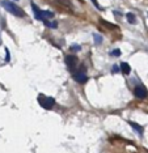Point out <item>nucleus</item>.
<instances>
[{
  "label": "nucleus",
  "mask_w": 148,
  "mask_h": 153,
  "mask_svg": "<svg viewBox=\"0 0 148 153\" xmlns=\"http://www.w3.org/2000/svg\"><path fill=\"white\" fill-rule=\"evenodd\" d=\"M129 124L131 126L134 130H135L136 132H138L139 135H143V132H144V130H143V127H140L138 123H135V122H129Z\"/></svg>",
  "instance_id": "obj_8"
},
{
  "label": "nucleus",
  "mask_w": 148,
  "mask_h": 153,
  "mask_svg": "<svg viewBox=\"0 0 148 153\" xmlns=\"http://www.w3.org/2000/svg\"><path fill=\"white\" fill-rule=\"evenodd\" d=\"M71 50H80V47H79V46H72Z\"/></svg>",
  "instance_id": "obj_18"
},
{
  "label": "nucleus",
  "mask_w": 148,
  "mask_h": 153,
  "mask_svg": "<svg viewBox=\"0 0 148 153\" xmlns=\"http://www.w3.org/2000/svg\"><path fill=\"white\" fill-rule=\"evenodd\" d=\"M119 69H121V67H118V65H113V68H111V72L113 74H117V72H119Z\"/></svg>",
  "instance_id": "obj_14"
},
{
  "label": "nucleus",
  "mask_w": 148,
  "mask_h": 153,
  "mask_svg": "<svg viewBox=\"0 0 148 153\" xmlns=\"http://www.w3.org/2000/svg\"><path fill=\"white\" fill-rule=\"evenodd\" d=\"M92 1H93V4H94V5H96V7H97V8H98V9H101V7H100V5H98L97 0H92Z\"/></svg>",
  "instance_id": "obj_17"
},
{
  "label": "nucleus",
  "mask_w": 148,
  "mask_h": 153,
  "mask_svg": "<svg viewBox=\"0 0 148 153\" xmlns=\"http://www.w3.org/2000/svg\"><path fill=\"white\" fill-rule=\"evenodd\" d=\"M77 62H79L77 58L73 56V55H67L66 56V63H67V65H68V68H71V69L77 67Z\"/></svg>",
  "instance_id": "obj_5"
},
{
  "label": "nucleus",
  "mask_w": 148,
  "mask_h": 153,
  "mask_svg": "<svg viewBox=\"0 0 148 153\" xmlns=\"http://www.w3.org/2000/svg\"><path fill=\"white\" fill-rule=\"evenodd\" d=\"M31 9L34 11V16H36V19L42 21V20H43V11H41L36 4H31Z\"/></svg>",
  "instance_id": "obj_6"
},
{
  "label": "nucleus",
  "mask_w": 148,
  "mask_h": 153,
  "mask_svg": "<svg viewBox=\"0 0 148 153\" xmlns=\"http://www.w3.org/2000/svg\"><path fill=\"white\" fill-rule=\"evenodd\" d=\"M38 103H40L43 109L50 110L55 105V100L52 98V97H47L45 94H40V96H38Z\"/></svg>",
  "instance_id": "obj_2"
},
{
  "label": "nucleus",
  "mask_w": 148,
  "mask_h": 153,
  "mask_svg": "<svg viewBox=\"0 0 148 153\" xmlns=\"http://www.w3.org/2000/svg\"><path fill=\"white\" fill-rule=\"evenodd\" d=\"M121 71H122V74H125V75H130L131 74V67H130L129 63L122 62L121 63Z\"/></svg>",
  "instance_id": "obj_7"
},
{
  "label": "nucleus",
  "mask_w": 148,
  "mask_h": 153,
  "mask_svg": "<svg viewBox=\"0 0 148 153\" xmlns=\"http://www.w3.org/2000/svg\"><path fill=\"white\" fill-rule=\"evenodd\" d=\"M111 55L113 56H121V50H119V48H115V50L111 51Z\"/></svg>",
  "instance_id": "obj_13"
},
{
  "label": "nucleus",
  "mask_w": 148,
  "mask_h": 153,
  "mask_svg": "<svg viewBox=\"0 0 148 153\" xmlns=\"http://www.w3.org/2000/svg\"><path fill=\"white\" fill-rule=\"evenodd\" d=\"M126 17H127L130 24H135L136 22V19H135V16H134V13H126Z\"/></svg>",
  "instance_id": "obj_10"
},
{
  "label": "nucleus",
  "mask_w": 148,
  "mask_h": 153,
  "mask_svg": "<svg viewBox=\"0 0 148 153\" xmlns=\"http://www.w3.org/2000/svg\"><path fill=\"white\" fill-rule=\"evenodd\" d=\"M43 24H45V25H46L47 27H52V29H55V27H58V24H56L55 21H49V20L47 19H45L43 20Z\"/></svg>",
  "instance_id": "obj_9"
},
{
  "label": "nucleus",
  "mask_w": 148,
  "mask_h": 153,
  "mask_svg": "<svg viewBox=\"0 0 148 153\" xmlns=\"http://www.w3.org/2000/svg\"><path fill=\"white\" fill-rule=\"evenodd\" d=\"M72 77L75 81H77L79 84H84V82L88 81V76L85 74V69H79V71H75L72 74Z\"/></svg>",
  "instance_id": "obj_3"
},
{
  "label": "nucleus",
  "mask_w": 148,
  "mask_h": 153,
  "mask_svg": "<svg viewBox=\"0 0 148 153\" xmlns=\"http://www.w3.org/2000/svg\"><path fill=\"white\" fill-rule=\"evenodd\" d=\"M0 4H1V7L5 9V11H8L9 13H12V15H15L17 17H25V12H24V9H21L19 5L15 4V3L8 1V0H3Z\"/></svg>",
  "instance_id": "obj_1"
},
{
  "label": "nucleus",
  "mask_w": 148,
  "mask_h": 153,
  "mask_svg": "<svg viewBox=\"0 0 148 153\" xmlns=\"http://www.w3.org/2000/svg\"><path fill=\"white\" fill-rule=\"evenodd\" d=\"M5 53H7V56H5V60L9 62V50L8 48H5Z\"/></svg>",
  "instance_id": "obj_16"
},
{
  "label": "nucleus",
  "mask_w": 148,
  "mask_h": 153,
  "mask_svg": "<svg viewBox=\"0 0 148 153\" xmlns=\"http://www.w3.org/2000/svg\"><path fill=\"white\" fill-rule=\"evenodd\" d=\"M134 94H135L136 98L143 100V98H146V97L148 96V90L144 88L143 85H136L135 89H134Z\"/></svg>",
  "instance_id": "obj_4"
},
{
  "label": "nucleus",
  "mask_w": 148,
  "mask_h": 153,
  "mask_svg": "<svg viewBox=\"0 0 148 153\" xmlns=\"http://www.w3.org/2000/svg\"><path fill=\"white\" fill-rule=\"evenodd\" d=\"M51 17H54V13L50 12V11H43V20L45 19H51ZM42 20V21H43Z\"/></svg>",
  "instance_id": "obj_11"
},
{
  "label": "nucleus",
  "mask_w": 148,
  "mask_h": 153,
  "mask_svg": "<svg viewBox=\"0 0 148 153\" xmlns=\"http://www.w3.org/2000/svg\"><path fill=\"white\" fill-rule=\"evenodd\" d=\"M61 4H64V5H67V7H70V1L68 0H58Z\"/></svg>",
  "instance_id": "obj_15"
},
{
  "label": "nucleus",
  "mask_w": 148,
  "mask_h": 153,
  "mask_svg": "<svg viewBox=\"0 0 148 153\" xmlns=\"http://www.w3.org/2000/svg\"><path fill=\"white\" fill-rule=\"evenodd\" d=\"M93 38H94V41H96V43H98V45L102 42V37L98 36V34H93Z\"/></svg>",
  "instance_id": "obj_12"
}]
</instances>
